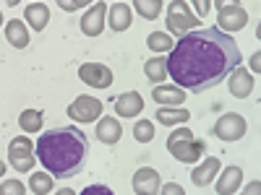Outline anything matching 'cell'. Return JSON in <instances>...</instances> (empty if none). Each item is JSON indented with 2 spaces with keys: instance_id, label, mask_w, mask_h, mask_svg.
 Listing matches in <instances>:
<instances>
[{
  "instance_id": "5",
  "label": "cell",
  "mask_w": 261,
  "mask_h": 195,
  "mask_svg": "<svg viewBox=\"0 0 261 195\" xmlns=\"http://www.w3.org/2000/svg\"><path fill=\"white\" fill-rule=\"evenodd\" d=\"M8 159H11V167L16 172H32L34 169V161H37V154H34V143L27 138V136H18L8 143Z\"/></svg>"
},
{
  "instance_id": "23",
  "label": "cell",
  "mask_w": 261,
  "mask_h": 195,
  "mask_svg": "<svg viewBox=\"0 0 261 195\" xmlns=\"http://www.w3.org/2000/svg\"><path fill=\"white\" fill-rule=\"evenodd\" d=\"M42 122H45V115H42L39 110H27V112H21V117H18V125H21L24 133H39Z\"/></svg>"
},
{
  "instance_id": "20",
  "label": "cell",
  "mask_w": 261,
  "mask_h": 195,
  "mask_svg": "<svg viewBox=\"0 0 261 195\" xmlns=\"http://www.w3.org/2000/svg\"><path fill=\"white\" fill-rule=\"evenodd\" d=\"M130 16H134V8H130L128 3L110 6V29L113 31H125L130 26Z\"/></svg>"
},
{
  "instance_id": "32",
  "label": "cell",
  "mask_w": 261,
  "mask_h": 195,
  "mask_svg": "<svg viewBox=\"0 0 261 195\" xmlns=\"http://www.w3.org/2000/svg\"><path fill=\"white\" fill-rule=\"evenodd\" d=\"M243 195H261V182H258V180H253V182L243 190Z\"/></svg>"
},
{
  "instance_id": "6",
  "label": "cell",
  "mask_w": 261,
  "mask_h": 195,
  "mask_svg": "<svg viewBox=\"0 0 261 195\" xmlns=\"http://www.w3.org/2000/svg\"><path fill=\"white\" fill-rule=\"evenodd\" d=\"M217 24H220V31L230 34L238 31L248 24V13L241 3H220V11H217Z\"/></svg>"
},
{
  "instance_id": "24",
  "label": "cell",
  "mask_w": 261,
  "mask_h": 195,
  "mask_svg": "<svg viewBox=\"0 0 261 195\" xmlns=\"http://www.w3.org/2000/svg\"><path fill=\"white\" fill-rule=\"evenodd\" d=\"M130 8H136L139 11V16H144V18H149V21H154L160 13H162V8H165V3L162 0H136Z\"/></svg>"
},
{
  "instance_id": "17",
  "label": "cell",
  "mask_w": 261,
  "mask_h": 195,
  "mask_svg": "<svg viewBox=\"0 0 261 195\" xmlns=\"http://www.w3.org/2000/svg\"><path fill=\"white\" fill-rule=\"evenodd\" d=\"M97 138L102 141V143H107V146H113V143H118L120 141V136H123V127H120V122L115 120V117H105V120H99L97 122Z\"/></svg>"
},
{
  "instance_id": "15",
  "label": "cell",
  "mask_w": 261,
  "mask_h": 195,
  "mask_svg": "<svg viewBox=\"0 0 261 195\" xmlns=\"http://www.w3.org/2000/svg\"><path fill=\"white\" fill-rule=\"evenodd\" d=\"M251 91H253V76L243 68H235L230 73V94L238 99H246L251 96Z\"/></svg>"
},
{
  "instance_id": "4",
  "label": "cell",
  "mask_w": 261,
  "mask_h": 195,
  "mask_svg": "<svg viewBox=\"0 0 261 195\" xmlns=\"http://www.w3.org/2000/svg\"><path fill=\"white\" fill-rule=\"evenodd\" d=\"M199 16H193L188 11V3H180V0H175V3H170L167 6V29L172 34H178V37H186L188 31L193 29H199Z\"/></svg>"
},
{
  "instance_id": "11",
  "label": "cell",
  "mask_w": 261,
  "mask_h": 195,
  "mask_svg": "<svg viewBox=\"0 0 261 195\" xmlns=\"http://www.w3.org/2000/svg\"><path fill=\"white\" fill-rule=\"evenodd\" d=\"M105 3H94L81 18V31L86 37H99L105 31Z\"/></svg>"
},
{
  "instance_id": "13",
  "label": "cell",
  "mask_w": 261,
  "mask_h": 195,
  "mask_svg": "<svg viewBox=\"0 0 261 195\" xmlns=\"http://www.w3.org/2000/svg\"><path fill=\"white\" fill-rule=\"evenodd\" d=\"M144 110V99L139 91H125L120 96H115V112L120 117H136Z\"/></svg>"
},
{
  "instance_id": "9",
  "label": "cell",
  "mask_w": 261,
  "mask_h": 195,
  "mask_svg": "<svg viewBox=\"0 0 261 195\" xmlns=\"http://www.w3.org/2000/svg\"><path fill=\"white\" fill-rule=\"evenodd\" d=\"M79 78L92 89H107L113 83V71L102 62H84L79 68Z\"/></svg>"
},
{
  "instance_id": "10",
  "label": "cell",
  "mask_w": 261,
  "mask_h": 195,
  "mask_svg": "<svg viewBox=\"0 0 261 195\" xmlns=\"http://www.w3.org/2000/svg\"><path fill=\"white\" fill-rule=\"evenodd\" d=\"M160 175L151 167H141L134 175V192L136 195H160Z\"/></svg>"
},
{
  "instance_id": "2",
  "label": "cell",
  "mask_w": 261,
  "mask_h": 195,
  "mask_svg": "<svg viewBox=\"0 0 261 195\" xmlns=\"http://www.w3.org/2000/svg\"><path fill=\"white\" fill-rule=\"evenodd\" d=\"M37 159L47 169L53 177H76L86 164V154H89V138L84 130L76 125L65 127H53L47 133H42L37 146Z\"/></svg>"
},
{
  "instance_id": "8",
  "label": "cell",
  "mask_w": 261,
  "mask_h": 195,
  "mask_svg": "<svg viewBox=\"0 0 261 195\" xmlns=\"http://www.w3.org/2000/svg\"><path fill=\"white\" fill-rule=\"evenodd\" d=\"M102 115V102L94 96H79L68 104V117L76 122H94Z\"/></svg>"
},
{
  "instance_id": "35",
  "label": "cell",
  "mask_w": 261,
  "mask_h": 195,
  "mask_svg": "<svg viewBox=\"0 0 261 195\" xmlns=\"http://www.w3.org/2000/svg\"><path fill=\"white\" fill-rule=\"evenodd\" d=\"M0 175H6V164H3V159H0Z\"/></svg>"
},
{
  "instance_id": "25",
  "label": "cell",
  "mask_w": 261,
  "mask_h": 195,
  "mask_svg": "<svg viewBox=\"0 0 261 195\" xmlns=\"http://www.w3.org/2000/svg\"><path fill=\"white\" fill-rule=\"evenodd\" d=\"M146 47L154 52H167V50H172V37L167 31H151L146 39Z\"/></svg>"
},
{
  "instance_id": "3",
  "label": "cell",
  "mask_w": 261,
  "mask_h": 195,
  "mask_svg": "<svg viewBox=\"0 0 261 195\" xmlns=\"http://www.w3.org/2000/svg\"><path fill=\"white\" fill-rule=\"evenodd\" d=\"M167 151L183 164H196L206 154V143L196 138L188 127H178L167 136Z\"/></svg>"
},
{
  "instance_id": "18",
  "label": "cell",
  "mask_w": 261,
  "mask_h": 195,
  "mask_svg": "<svg viewBox=\"0 0 261 195\" xmlns=\"http://www.w3.org/2000/svg\"><path fill=\"white\" fill-rule=\"evenodd\" d=\"M24 16H27V24L32 29H37V31H42V29L50 24V8L45 3H29L27 11H24Z\"/></svg>"
},
{
  "instance_id": "30",
  "label": "cell",
  "mask_w": 261,
  "mask_h": 195,
  "mask_svg": "<svg viewBox=\"0 0 261 195\" xmlns=\"http://www.w3.org/2000/svg\"><path fill=\"white\" fill-rule=\"evenodd\" d=\"M160 195H186V190L178 182H167V185L160 187Z\"/></svg>"
},
{
  "instance_id": "21",
  "label": "cell",
  "mask_w": 261,
  "mask_h": 195,
  "mask_svg": "<svg viewBox=\"0 0 261 195\" xmlns=\"http://www.w3.org/2000/svg\"><path fill=\"white\" fill-rule=\"evenodd\" d=\"M157 122H162V125H180V122H188V117H191V112L188 110H170V107H160L157 110Z\"/></svg>"
},
{
  "instance_id": "16",
  "label": "cell",
  "mask_w": 261,
  "mask_h": 195,
  "mask_svg": "<svg viewBox=\"0 0 261 195\" xmlns=\"http://www.w3.org/2000/svg\"><path fill=\"white\" fill-rule=\"evenodd\" d=\"M6 39H8L11 47L24 50L29 45V29H27V24H21V18H11L6 24Z\"/></svg>"
},
{
  "instance_id": "29",
  "label": "cell",
  "mask_w": 261,
  "mask_h": 195,
  "mask_svg": "<svg viewBox=\"0 0 261 195\" xmlns=\"http://www.w3.org/2000/svg\"><path fill=\"white\" fill-rule=\"evenodd\" d=\"M81 195H115L110 187H105V185H89V187H84Z\"/></svg>"
},
{
  "instance_id": "19",
  "label": "cell",
  "mask_w": 261,
  "mask_h": 195,
  "mask_svg": "<svg viewBox=\"0 0 261 195\" xmlns=\"http://www.w3.org/2000/svg\"><path fill=\"white\" fill-rule=\"evenodd\" d=\"M151 96H154V102H157L160 107L183 104V102H186V91L180 89V86H157V89L151 91Z\"/></svg>"
},
{
  "instance_id": "31",
  "label": "cell",
  "mask_w": 261,
  "mask_h": 195,
  "mask_svg": "<svg viewBox=\"0 0 261 195\" xmlns=\"http://www.w3.org/2000/svg\"><path fill=\"white\" fill-rule=\"evenodd\" d=\"M58 6L65 11H76V8H84V0H58Z\"/></svg>"
},
{
  "instance_id": "26",
  "label": "cell",
  "mask_w": 261,
  "mask_h": 195,
  "mask_svg": "<svg viewBox=\"0 0 261 195\" xmlns=\"http://www.w3.org/2000/svg\"><path fill=\"white\" fill-rule=\"evenodd\" d=\"M29 187H32V192L34 195H47V192H53V175H32L29 177Z\"/></svg>"
},
{
  "instance_id": "28",
  "label": "cell",
  "mask_w": 261,
  "mask_h": 195,
  "mask_svg": "<svg viewBox=\"0 0 261 195\" xmlns=\"http://www.w3.org/2000/svg\"><path fill=\"white\" fill-rule=\"evenodd\" d=\"M0 195H27V187L21 180H3L0 182Z\"/></svg>"
},
{
  "instance_id": "12",
  "label": "cell",
  "mask_w": 261,
  "mask_h": 195,
  "mask_svg": "<svg viewBox=\"0 0 261 195\" xmlns=\"http://www.w3.org/2000/svg\"><path fill=\"white\" fill-rule=\"evenodd\" d=\"M220 159L217 156H209V159H204L199 167L193 169V175H191V182L196 185V187H209V182L217 177V172H220Z\"/></svg>"
},
{
  "instance_id": "22",
  "label": "cell",
  "mask_w": 261,
  "mask_h": 195,
  "mask_svg": "<svg viewBox=\"0 0 261 195\" xmlns=\"http://www.w3.org/2000/svg\"><path fill=\"white\" fill-rule=\"evenodd\" d=\"M144 73H146L149 81H154V83L165 81L167 78V57H151V60H146Z\"/></svg>"
},
{
  "instance_id": "14",
  "label": "cell",
  "mask_w": 261,
  "mask_h": 195,
  "mask_svg": "<svg viewBox=\"0 0 261 195\" xmlns=\"http://www.w3.org/2000/svg\"><path fill=\"white\" fill-rule=\"evenodd\" d=\"M243 182V169L241 167H227L217 177V195H235V190Z\"/></svg>"
},
{
  "instance_id": "27",
  "label": "cell",
  "mask_w": 261,
  "mask_h": 195,
  "mask_svg": "<svg viewBox=\"0 0 261 195\" xmlns=\"http://www.w3.org/2000/svg\"><path fill=\"white\" fill-rule=\"evenodd\" d=\"M134 138L139 143H149L151 138H154V122H149V120H139L134 125Z\"/></svg>"
},
{
  "instance_id": "34",
  "label": "cell",
  "mask_w": 261,
  "mask_h": 195,
  "mask_svg": "<svg viewBox=\"0 0 261 195\" xmlns=\"http://www.w3.org/2000/svg\"><path fill=\"white\" fill-rule=\"evenodd\" d=\"M196 8H199V13H206V11H209V6H206V3H196Z\"/></svg>"
},
{
  "instance_id": "36",
  "label": "cell",
  "mask_w": 261,
  "mask_h": 195,
  "mask_svg": "<svg viewBox=\"0 0 261 195\" xmlns=\"http://www.w3.org/2000/svg\"><path fill=\"white\" fill-rule=\"evenodd\" d=\"M0 26H3V13H0Z\"/></svg>"
},
{
  "instance_id": "33",
  "label": "cell",
  "mask_w": 261,
  "mask_h": 195,
  "mask_svg": "<svg viewBox=\"0 0 261 195\" xmlns=\"http://www.w3.org/2000/svg\"><path fill=\"white\" fill-rule=\"evenodd\" d=\"M55 195H76V192H73V190H71V187H63V190H58V192H55Z\"/></svg>"
},
{
  "instance_id": "7",
  "label": "cell",
  "mask_w": 261,
  "mask_h": 195,
  "mask_svg": "<svg viewBox=\"0 0 261 195\" xmlns=\"http://www.w3.org/2000/svg\"><path fill=\"white\" fill-rule=\"evenodd\" d=\"M246 130H248V125L238 112H227L214 122V136L220 141H241L246 136Z\"/></svg>"
},
{
  "instance_id": "1",
  "label": "cell",
  "mask_w": 261,
  "mask_h": 195,
  "mask_svg": "<svg viewBox=\"0 0 261 195\" xmlns=\"http://www.w3.org/2000/svg\"><path fill=\"white\" fill-rule=\"evenodd\" d=\"M238 42L220 29H193L172 45L167 76L186 91H209L241 68Z\"/></svg>"
}]
</instances>
